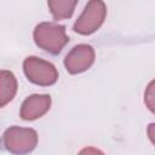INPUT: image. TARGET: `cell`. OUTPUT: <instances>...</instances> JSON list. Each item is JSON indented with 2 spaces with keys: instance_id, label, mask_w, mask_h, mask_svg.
Listing matches in <instances>:
<instances>
[{
  "instance_id": "4",
  "label": "cell",
  "mask_w": 155,
  "mask_h": 155,
  "mask_svg": "<svg viewBox=\"0 0 155 155\" xmlns=\"http://www.w3.org/2000/svg\"><path fill=\"white\" fill-rule=\"evenodd\" d=\"M23 71L30 82L39 86H51L58 80V71L56 67L35 56H30L24 59Z\"/></svg>"
},
{
  "instance_id": "3",
  "label": "cell",
  "mask_w": 155,
  "mask_h": 155,
  "mask_svg": "<svg viewBox=\"0 0 155 155\" xmlns=\"http://www.w3.org/2000/svg\"><path fill=\"white\" fill-rule=\"evenodd\" d=\"M107 6L103 0H90L82 13L74 23V31L81 35H90L98 30L104 23Z\"/></svg>"
},
{
  "instance_id": "2",
  "label": "cell",
  "mask_w": 155,
  "mask_h": 155,
  "mask_svg": "<svg viewBox=\"0 0 155 155\" xmlns=\"http://www.w3.org/2000/svg\"><path fill=\"white\" fill-rule=\"evenodd\" d=\"M2 142L7 151L12 154H27L35 149L38 133L29 127L12 126L4 132Z\"/></svg>"
},
{
  "instance_id": "6",
  "label": "cell",
  "mask_w": 155,
  "mask_h": 155,
  "mask_svg": "<svg viewBox=\"0 0 155 155\" xmlns=\"http://www.w3.org/2000/svg\"><path fill=\"white\" fill-rule=\"evenodd\" d=\"M51 107L48 94H31L24 99L21 107V117L25 121H33L45 115Z\"/></svg>"
},
{
  "instance_id": "7",
  "label": "cell",
  "mask_w": 155,
  "mask_h": 155,
  "mask_svg": "<svg viewBox=\"0 0 155 155\" xmlns=\"http://www.w3.org/2000/svg\"><path fill=\"white\" fill-rule=\"evenodd\" d=\"M17 79L10 70L0 71V107L10 103L17 92Z\"/></svg>"
},
{
  "instance_id": "8",
  "label": "cell",
  "mask_w": 155,
  "mask_h": 155,
  "mask_svg": "<svg viewBox=\"0 0 155 155\" xmlns=\"http://www.w3.org/2000/svg\"><path fill=\"white\" fill-rule=\"evenodd\" d=\"M79 0H47V5L53 19H67L74 13Z\"/></svg>"
},
{
  "instance_id": "1",
  "label": "cell",
  "mask_w": 155,
  "mask_h": 155,
  "mask_svg": "<svg viewBox=\"0 0 155 155\" xmlns=\"http://www.w3.org/2000/svg\"><path fill=\"white\" fill-rule=\"evenodd\" d=\"M33 38L36 46L51 54H58L69 42L65 27L52 22L39 23L34 29Z\"/></svg>"
},
{
  "instance_id": "5",
  "label": "cell",
  "mask_w": 155,
  "mask_h": 155,
  "mask_svg": "<svg viewBox=\"0 0 155 155\" xmlns=\"http://www.w3.org/2000/svg\"><path fill=\"white\" fill-rule=\"evenodd\" d=\"M94 62V50L92 46L80 44L74 46L64 58V67L69 74L86 71Z\"/></svg>"
},
{
  "instance_id": "10",
  "label": "cell",
  "mask_w": 155,
  "mask_h": 155,
  "mask_svg": "<svg viewBox=\"0 0 155 155\" xmlns=\"http://www.w3.org/2000/svg\"><path fill=\"white\" fill-rule=\"evenodd\" d=\"M147 132H148V137H149L150 142L155 145V124H149Z\"/></svg>"
},
{
  "instance_id": "9",
  "label": "cell",
  "mask_w": 155,
  "mask_h": 155,
  "mask_svg": "<svg viewBox=\"0 0 155 155\" xmlns=\"http://www.w3.org/2000/svg\"><path fill=\"white\" fill-rule=\"evenodd\" d=\"M144 102H145V105L148 107V109L153 114H155V79L151 80L145 88Z\"/></svg>"
}]
</instances>
